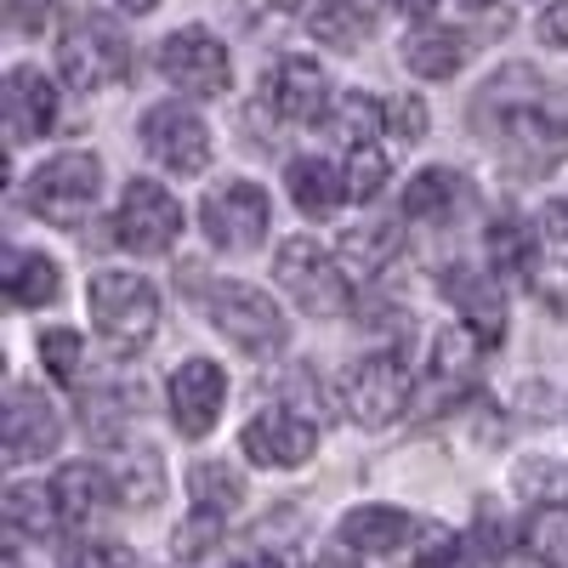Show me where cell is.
<instances>
[{"label": "cell", "instance_id": "obj_1", "mask_svg": "<svg viewBox=\"0 0 568 568\" xmlns=\"http://www.w3.org/2000/svg\"><path fill=\"white\" fill-rule=\"evenodd\" d=\"M471 120L500 160L524 171H546L568 154V91L540 80L535 69H500L478 91Z\"/></svg>", "mask_w": 568, "mask_h": 568}, {"label": "cell", "instance_id": "obj_2", "mask_svg": "<svg viewBox=\"0 0 568 568\" xmlns=\"http://www.w3.org/2000/svg\"><path fill=\"white\" fill-rule=\"evenodd\" d=\"M58 63H63L74 91H103V85H120L131 74V40L109 12L69 7L63 40H58Z\"/></svg>", "mask_w": 568, "mask_h": 568}, {"label": "cell", "instance_id": "obj_3", "mask_svg": "<svg viewBox=\"0 0 568 568\" xmlns=\"http://www.w3.org/2000/svg\"><path fill=\"white\" fill-rule=\"evenodd\" d=\"M91 324H98V336L114 347V353H136L142 342L154 336V324H160V296H154V284L142 278V273H91Z\"/></svg>", "mask_w": 568, "mask_h": 568}, {"label": "cell", "instance_id": "obj_4", "mask_svg": "<svg viewBox=\"0 0 568 568\" xmlns=\"http://www.w3.org/2000/svg\"><path fill=\"white\" fill-rule=\"evenodd\" d=\"M98 194H103V165L98 154H58V160H45L29 187H23V200L40 222H52V227H80L91 211H98Z\"/></svg>", "mask_w": 568, "mask_h": 568}, {"label": "cell", "instance_id": "obj_5", "mask_svg": "<svg viewBox=\"0 0 568 568\" xmlns=\"http://www.w3.org/2000/svg\"><path fill=\"white\" fill-rule=\"evenodd\" d=\"M205 313L211 324L222 329V336L233 347H245V353H278L284 342H291V318H284L273 307L267 291H256V284H240V278H222L205 291Z\"/></svg>", "mask_w": 568, "mask_h": 568}, {"label": "cell", "instance_id": "obj_6", "mask_svg": "<svg viewBox=\"0 0 568 568\" xmlns=\"http://www.w3.org/2000/svg\"><path fill=\"white\" fill-rule=\"evenodd\" d=\"M273 273H278L284 291L296 296V307L313 313V318H342L347 302H353V296H347V273L336 267V256L318 251L313 240H284Z\"/></svg>", "mask_w": 568, "mask_h": 568}, {"label": "cell", "instance_id": "obj_7", "mask_svg": "<svg viewBox=\"0 0 568 568\" xmlns=\"http://www.w3.org/2000/svg\"><path fill=\"white\" fill-rule=\"evenodd\" d=\"M409 364L398 353H369L347 369L342 382V409L358 420V426H393L404 409H409Z\"/></svg>", "mask_w": 568, "mask_h": 568}, {"label": "cell", "instance_id": "obj_8", "mask_svg": "<svg viewBox=\"0 0 568 568\" xmlns=\"http://www.w3.org/2000/svg\"><path fill=\"white\" fill-rule=\"evenodd\" d=\"M160 74L187 91V98H222L227 80H233V58H227V45L211 34V29H176L160 40Z\"/></svg>", "mask_w": 568, "mask_h": 568}, {"label": "cell", "instance_id": "obj_9", "mask_svg": "<svg viewBox=\"0 0 568 568\" xmlns=\"http://www.w3.org/2000/svg\"><path fill=\"white\" fill-rule=\"evenodd\" d=\"M267 222H273V211H267V194L256 182H222V187H211L205 205H200L205 240L216 251H233V256L256 251L267 240Z\"/></svg>", "mask_w": 568, "mask_h": 568}, {"label": "cell", "instance_id": "obj_10", "mask_svg": "<svg viewBox=\"0 0 568 568\" xmlns=\"http://www.w3.org/2000/svg\"><path fill=\"white\" fill-rule=\"evenodd\" d=\"M176 233H182V205L165 194L160 182L149 176H136L125 187V200H120V216H114V240L136 256H160L176 245Z\"/></svg>", "mask_w": 568, "mask_h": 568}, {"label": "cell", "instance_id": "obj_11", "mask_svg": "<svg viewBox=\"0 0 568 568\" xmlns=\"http://www.w3.org/2000/svg\"><path fill=\"white\" fill-rule=\"evenodd\" d=\"M142 149H149L154 165L176 171V176H194L211 165V131L194 109H182V103H160L142 114Z\"/></svg>", "mask_w": 568, "mask_h": 568}, {"label": "cell", "instance_id": "obj_12", "mask_svg": "<svg viewBox=\"0 0 568 568\" xmlns=\"http://www.w3.org/2000/svg\"><path fill=\"white\" fill-rule=\"evenodd\" d=\"M240 449H245L256 466H302V460L318 449V420L302 415L296 404L262 409L245 433H240Z\"/></svg>", "mask_w": 568, "mask_h": 568}, {"label": "cell", "instance_id": "obj_13", "mask_svg": "<svg viewBox=\"0 0 568 568\" xmlns=\"http://www.w3.org/2000/svg\"><path fill=\"white\" fill-rule=\"evenodd\" d=\"M222 404H227L222 364H211V358L176 364V375H171V420H176L182 438H205L211 426L222 420Z\"/></svg>", "mask_w": 568, "mask_h": 568}, {"label": "cell", "instance_id": "obj_14", "mask_svg": "<svg viewBox=\"0 0 568 568\" xmlns=\"http://www.w3.org/2000/svg\"><path fill=\"white\" fill-rule=\"evenodd\" d=\"M262 98H267V109L278 120H291V125H313V120L329 114V103H336V98H329V74L313 58L273 63L267 80H262Z\"/></svg>", "mask_w": 568, "mask_h": 568}, {"label": "cell", "instance_id": "obj_15", "mask_svg": "<svg viewBox=\"0 0 568 568\" xmlns=\"http://www.w3.org/2000/svg\"><path fill=\"white\" fill-rule=\"evenodd\" d=\"M0 103H7V142H12V149H29L34 136H45L58 125V85L45 80L40 69H29V63H18L7 74Z\"/></svg>", "mask_w": 568, "mask_h": 568}, {"label": "cell", "instance_id": "obj_16", "mask_svg": "<svg viewBox=\"0 0 568 568\" xmlns=\"http://www.w3.org/2000/svg\"><path fill=\"white\" fill-rule=\"evenodd\" d=\"M63 444V420L52 409V398L34 387H12L7 404V460H40Z\"/></svg>", "mask_w": 568, "mask_h": 568}, {"label": "cell", "instance_id": "obj_17", "mask_svg": "<svg viewBox=\"0 0 568 568\" xmlns=\"http://www.w3.org/2000/svg\"><path fill=\"white\" fill-rule=\"evenodd\" d=\"M444 296L466 313V329L478 336L484 347H500L506 342V302H500V278H484L471 267H444Z\"/></svg>", "mask_w": 568, "mask_h": 568}, {"label": "cell", "instance_id": "obj_18", "mask_svg": "<svg viewBox=\"0 0 568 568\" xmlns=\"http://www.w3.org/2000/svg\"><path fill=\"white\" fill-rule=\"evenodd\" d=\"M415 540V517L393 511V506H358L342 517V546L353 557H393Z\"/></svg>", "mask_w": 568, "mask_h": 568}, {"label": "cell", "instance_id": "obj_19", "mask_svg": "<svg viewBox=\"0 0 568 568\" xmlns=\"http://www.w3.org/2000/svg\"><path fill=\"white\" fill-rule=\"evenodd\" d=\"M466 200H471V187H466L460 171L426 165V171L409 176V187H404V216H409V222H449Z\"/></svg>", "mask_w": 568, "mask_h": 568}, {"label": "cell", "instance_id": "obj_20", "mask_svg": "<svg viewBox=\"0 0 568 568\" xmlns=\"http://www.w3.org/2000/svg\"><path fill=\"white\" fill-rule=\"evenodd\" d=\"M307 29H313V40L336 45V52H358L375 29V0H313Z\"/></svg>", "mask_w": 568, "mask_h": 568}, {"label": "cell", "instance_id": "obj_21", "mask_svg": "<svg viewBox=\"0 0 568 568\" xmlns=\"http://www.w3.org/2000/svg\"><path fill=\"white\" fill-rule=\"evenodd\" d=\"M284 187H291V205L307 216V222H324L336 216V205L347 200V182L329 171L324 160H291V171H284Z\"/></svg>", "mask_w": 568, "mask_h": 568}, {"label": "cell", "instance_id": "obj_22", "mask_svg": "<svg viewBox=\"0 0 568 568\" xmlns=\"http://www.w3.org/2000/svg\"><path fill=\"white\" fill-rule=\"evenodd\" d=\"M7 524L29 540H52L69 517H63V500L52 484H12L7 489Z\"/></svg>", "mask_w": 568, "mask_h": 568}, {"label": "cell", "instance_id": "obj_23", "mask_svg": "<svg viewBox=\"0 0 568 568\" xmlns=\"http://www.w3.org/2000/svg\"><path fill=\"white\" fill-rule=\"evenodd\" d=\"M535 251H540V227H529L517 211H500L489 222V267L500 278H524L535 267Z\"/></svg>", "mask_w": 568, "mask_h": 568}, {"label": "cell", "instance_id": "obj_24", "mask_svg": "<svg viewBox=\"0 0 568 568\" xmlns=\"http://www.w3.org/2000/svg\"><path fill=\"white\" fill-rule=\"evenodd\" d=\"M52 489H58V500H63V517L69 524H91L109 500H114V484L103 478V466H91V460H74V466H63L58 478H52Z\"/></svg>", "mask_w": 568, "mask_h": 568}, {"label": "cell", "instance_id": "obj_25", "mask_svg": "<svg viewBox=\"0 0 568 568\" xmlns=\"http://www.w3.org/2000/svg\"><path fill=\"white\" fill-rule=\"evenodd\" d=\"M466 63V34L455 29H415L404 40V69L420 80H449Z\"/></svg>", "mask_w": 568, "mask_h": 568}, {"label": "cell", "instance_id": "obj_26", "mask_svg": "<svg viewBox=\"0 0 568 568\" xmlns=\"http://www.w3.org/2000/svg\"><path fill=\"white\" fill-rule=\"evenodd\" d=\"M7 296L18 307H45V302H58V262L52 256H40V251H7Z\"/></svg>", "mask_w": 568, "mask_h": 568}, {"label": "cell", "instance_id": "obj_27", "mask_svg": "<svg viewBox=\"0 0 568 568\" xmlns=\"http://www.w3.org/2000/svg\"><path fill=\"white\" fill-rule=\"evenodd\" d=\"M187 495H194V511L227 517V511H240V500H245V478L227 460H200L194 471H187Z\"/></svg>", "mask_w": 568, "mask_h": 568}, {"label": "cell", "instance_id": "obj_28", "mask_svg": "<svg viewBox=\"0 0 568 568\" xmlns=\"http://www.w3.org/2000/svg\"><path fill=\"white\" fill-rule=\"evenodd\" d=\"M398 251H404V233H398L393 222H364V227H353L347 240H342V256H347L353 273H364V278L387 273V267L398 262Z\"/></svg>", "mask_w": 568, "mask_h": 568}, {"label": "cell", "instance_id": "obj_29", "mask_svg": "<svg viewBox=\"0 0 568 568\" xmlns=\"http://www.w3.org/2000/svg\"><path fill=\"white\" fill-rule=\"evenodd\" d=\"M524 546L540 568H568V506H535L524 524Z\"/></svg>", "mask_w": 568, "mask_h": 568}, {"label": "cell", "instance_id": "obj_30", "mask_svg": "<svg viewBox=\"0 0 568 568\" xmlns=\"http://www.w3.org/2000/svg\"><path fill=\"white\" fill-rule=\"evenodd\" d=\"M382 120H387V103H375V98H342L336 109H329V131H336L347 149H358V142H369L375 131H382Z\"/></svg>", "mask_w": 568, "mask_h": 568}, {"label": "cell", "instance_id": "obj_31", "mask_svg": "<svg viewBox=\"0 0 568 568\" xmlns=\"http://www.w3.org/2000/svg\"><path fill=\"white\" fill-rule=\"evenodd\" d=\"M80 353H85L80 329H45V336H40V364H45V375H52V382H63V387L80 382Z\"/></svg>", "mask_w": 568, "mask_h": 568}, {"label": "cell", "instance_id": "obj_32", "mask_svg": "<svg viewBox=\"0 0 568 568\" xmlns=\"http://www.w3.org/2000/svg\"><path fill=\"white\" fill-rule=\"evenodd\" d=\"M342 182H347V200H375V194H382V182H387V154L375 149V142H358V149L347 154Z\"/></svg>", "mask_w": 568, "mask_h": 568}, {"label": "cell", "instance_id": "obj_33", "mask_svg": "<svg viewBox=\"0 0 568 568\" xmlns=\"http://www.w3.org/2000/svg\"><path fill=\"white\" fill-rule=\"evenodd\" d=\"M120 495H125V506H154V500L165 495V471H160V455H154V449H142V455L125 466Z\"/></svg>", "mask_w": 568, "mask_h": 568}, {"label": "cell", "instance_id": "obj_34", "mask_svg": "<svg viewBox=\"0 0 568 568\" xmlns=\"http://www.w3.org/2000/svg\"><path fill=\"white\" fill-rule=\"evenodd\" d=\"M409 568H471L466 540H455L449 529H426V546L409 551Z\"/></svg>", "mask_w": 568, "mask_h": 568}, {"label": "cell", "instance_id": "obj_35", "mask_svg": "<svg viewBox=\"0 0 568 568\" xmlns=\"http://www.w3.org/2000/svg\"><path fill=\"white\" fill-rule=\"evenodd\" d=\"M63 568H131V551L120 540H74L63 551Z\"/></svg>", "mask_w": 568, "mask_h": 568}, {"label": "cell", "instance_id": "obj_36", "mask_svg": "<svg viewBox=\"0 0 568 568\" xmlns=\"http://www.w3.org/2000/svg\"><path fill=\"white\" fill-rule=\"evenodd\" d=\"M387 125L398 142H420L426 136V103L420 98H393L387 103Z\"/></svg>", "mask_w": 568, "mask_h": 568}, {"label": "cell", "instance_id": "obj_37", "mask_svg": "<svg viewBox=\"0 0 568 568\" xmlns=\"http://www.w3.org/2000/svg\"><path fill=\"white\" fill-rule=\"evenodd\" d=\"M227 517H211V511H194L187 517V529H176V557H200L216 535H222Z\"/></svg>", "mask_w": 568, "mask_h": 568}, {"label": "cell", "instance_id": "obj_38", "mask_svg": "<svg viewBox=\"0 0 568 568\" xmlns=\"http://www.w3.org/2000/svg\"><path fill=\"white\" fill-rule=\"evenodd\" d=\"M52 18V0H7V23L12 29H40Z\"/></svg>", "mask_w": 568, "mask_h": 568}, {"label": "cell", "instance_id": "obj_39", "mask_svg": "<svg viewBox=\"0 0 568 568\" xmlns=\"http://www.w3.org/2000/svg\"><path fill=\"white\" fill-rule=\"evenodd\" d=\"M540 40H546V45H562V52H568V0H557V7L540 12Z\"/></svg>", "mask_w": 568, "mask_h": 568}, {"label": "cell", "instance_id": "obj_40", "mask_svg": "<svg viewBox=\"0 0 568 568\" xmlns=\"http://www.w3.org/2000/svg\"><path fill=\"white\" fill-rule=\"evenodd\" d=\"M540 233H551V240H568V187L540 211Z\"/></svg>", "mask_w": 568, "mask_h": 568}, {"label": "cell", "instance_id": "obj_41", "mask_svg": "<svg viewBox=\"0 0 568 568\" xmlns=\"http://www.w3.org/2000/svg\"><path fill=\"white\" fill-rule=\"evenodd\" d=\"M393 7H398L404 18H426V12H433V7H438V0H393Z\"/></svg>", "mask_w": 568, "mask_h": 568}, {"label": "cell", "instance_id": "obj_42", "mask_svg": "<svg viewBox=\"0 0 568 568\" xmlns=\"http://www.w3.org/2000/svg\"><path fill=\"white\" fill-rule=\"evenodd\" d=\"M120 7H125V12H154L160 0H120Z\"/></svg>", "mask_w": 568, "mask_h": 568}, {"label": "cell", "instance_id": "obj_43", "mask_svg": "<svg viewBox=\"0 0 568 568\" xmlns=\"http://www.w3.org/2000/svg\"><path fill=\"white\" fill-rule=\"evenodd\" d=\"M466 7H489V0H466Z\"/></svg>", "mask_w": 568, "mask_h": 568}, {"label": "cell", "instance_id": "obj_44", "mask_svg": "<svg viewBox=\"0 0 568 568\" xmlns=\"http://www.w3.org/2000/svg\"><path fill=\"white\" fill-rule=\"evenodd\" d=\"M227 568H240V562H227Z\"/></svg>", "mask_w": 568, "mask_h": 568}]
</instances>
